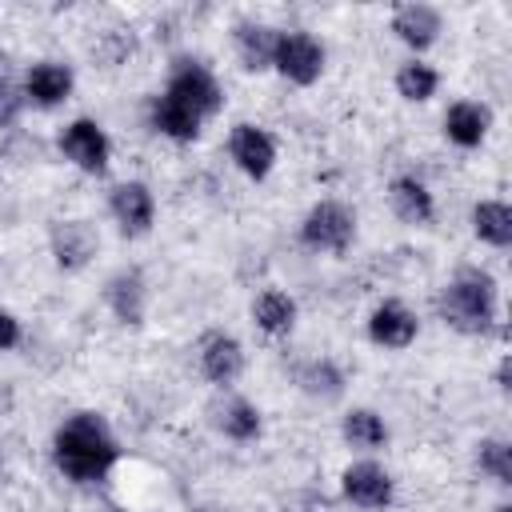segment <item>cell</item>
<instances>
[{
    "instance_id": "cell-16",
    "label": "cell",
    "mask_w": 512,
    "mask_h": 512,
    "mask_svg": "<svg viewBox=\"0 0 512 512\" xmlns=\"http://www.w3.org/2000/svg\"><path fill=\"white\" fill-rule=\"evenodd\" d=\"M488 128H492V112H488L484 104H476V100H456V104H448V112H444V136H448L456 148H476V144H484Z\"/></svg>"
},
{
    "instance_id": "cell-27",
    "label": "cell",
    "mask_w": 512,
    "mask_h": 512,
    "mask_svg": "<svg viewBox=\"0 0 512 512\" xmlns=\"http://www.w3.org/2000/svg\"><path fill=\"white\" fill-rule=\"evenodd\" d=\"M20 108H24V88H16L12 80H0V128L16 124Z\"/></svg>"
},
{
    "instance_id": "cell-4",
    "label": "cell",
    "mask_w": 512,
    "mask_h": 512,
    "mask_svg": "<svg viewBox=\"0 0 512 512\" xmlns=\"http://www.w3.org/2000/svg\"><path fill=\"white\" fill-rule=\"evenodd\" d=\"M164 96L176 100L180 108H188L196 120H208V116H216L224 108V88L200 60H176L172 72H168Z\"/></svg>"
},
{
    "instance_id": "cell-22",
    "label": "cell",
    "mask_w": 512,
    "mask_h": 512,
    "mask_svg": "<svg viewBox=\"0 0 512 512\" xmlns=\"http://www.w3.org/2000/svg\"><path fill=\"white\" fill-rule=\"evenodd\" d=\"M148 120H152V128H156L160 136H168V140H176V144H192V140L200 136V124H204V120H196L188 108H180V104L168 100V96H156V100H152Z\"/></svg>"
},
{
    "instance_id": "cell-1",
    "label": "cell",
    "mask_w": 512,
    "mask_h": 512,
    "mask_svg": "<svg viewBox=\"0 0 512 512\" xmlns=\"http://www.w3.org/2000/svg\"><path fill=\"white\" fill-rule=\"evenodd\" d=\"M52 460L68 480L96 484L116 468L120 444L100 412H72L52 436Z\"/></svg>"
},
{
    "instance_id": "cell-5",
    "label": "cell",
    "mask_w": 512,
    "mask_h": 512,
    "mask_svg": "<svg viewBox=\"0 0 512 512\" xmlns=\"http://www.w3.org/2000/svg\"><path fill=\"white\" fill-rule=\"evenodd\" d=\"M272 68H276L284 80L308 88V84H316L320 72H324V44H320L312 32H304V28L280 32V36H276V52H272Z\"/></svg>"
},
{
    "instance_id": "cell-11",
    "label": "cell",
    "mask_w": 512,
    "mask_h": 512,
    "mask_svg": "<svg viewBox=\"0 0 512 512\" xmlns=\"http://www.w3.org/2000/svg\"><path fill=\"white\" fill-rule=\"evenodd\" d=\"M228 156L248 180H264L276 168V140L256 124H236L228 136Z\"/></svg>"
},
{
    "instance_id": "cell-29",
    "label": "cell",
    "mask_w": 512,
    "mask_h": 512,
    "mask_svg": "<svg viewBox=\"0 0 512 512\" xmlns=\"http://www.w3.org/2000/svg\"><path fill=\"white\" fill-rule=\"evenodd\" d=\"M496 388L500 392H508V356L500 360V368H496Z\"/></svg>"
},
{
    "instance_id": "cell-23",
    "label": "cell",
    "mask_w": 512,
    "mask_h": 512,
    "mask_svg": "<svg viewBox=\"0 0 512 512\" xmlns=\"http://www.w3.org/2000/svg\"><path fill=\"white\" fill-rule=\"evenodd\" d=\"M296 384H300L308 396H316V400H340L348 376H344V368H340L336 360L320 356V360H308V364L296 368Z\"/></svg>"
},
{
    "instance_id": "cell-25",
    "label": "cell",
    "mask_w": 512,
    "mask_h": 512,
    "mask_svg": "<svg viewBox=\"0 0 512 512\" xmlns=\"http://www.w3.org/2000/svg\"><path fill=\"white\" fill-rule=\"evenodd\" d=\"M436 88H440V72H436L432 64H424V60H408V64L396 68V92H400L408 104H424V100H432Z\"/></svg>"
},
{
    "instance_id": "cell-24",
    "label": "cell",
    "mask_w": 512,
    "mask_h": 512,
    "mask_svg": "<svg viewBox=\"0 0 512 512\" xmlns=\"http://www.w3.org/2000/svg\"><path fill=\"white\" fill-rule=\"evenodd\" d=\"M472 232L492 248H508L512 244V208L504 200H480L472 208Z\"/></svg>"
},
{
    "instance_id": "cell-21",
    "label": "cell",
    "mask_w": 512,
    "mask_h": 512,
    "mask_svg": "<svg viewBox=\"0 0 512 512\" xmlns=\"http://www.w3.org/2000/svg\"><path fill=\"white\" fill-rule=\"evenodd\" d=\"M340 436L348 448H360V452H376L388 444V424L380 412L372 408H348L344 420H340Z\"/></svg>"
},
{
    "instance_id": "cell-28",
    "label": "cell",
    "mask_w": 512,
    "mask_h": 512,
    "mask_svg": "<svg viewBox=\"0 0 512 512\" xmlns=\"http://www.w3.org/2000/svg\"><path fill=\"white\" fill-rule=\"evenodd\" d=\"M16 344H20V320L0 308V352H8V348H16Z\"/></svg>"
},
{
    "instance_id": "cell-13",
    "label": "cell",
    "mask_w": 512,
    "mask_h": 512,
    "mask_svg": "<svg viewBox=\"0 0 512 512\" xmlns=\"http://www.w3.org/2000/svg\"><path fill=\"white\" fill-rule=\"evenodd\" d=\"M104 304L112 308V316L120 324H144V312H148V284H144V272L140 268H116L104 284Z\"/></svg>"
},
{
    "instance_id": "cell-26",
    "label": "cell",
    "mask_w": 512,
    "mask_h": 512,
    "mask_svg": "<svg viewBox=\"0 0 512 512\" xmlns=\"http://www.w3.org/2000/svg\"><path fill=\"white\" fill-rule=\"evenodd\" d=\"M476 464H480V472L492 476L496 484H512V448H508V440H500V436L480 440V444H476Z\"/></svg>"
},
{
    "instance_id": "cell-14",
    "label": "cell",
    "mask_w": 512,
    "mask_h": 512,
    "mask_svg": "<svg viewBox=\"0 0 512 512\" xmlns=\"http://www.w3.org/2000/svg\"><path fill=\"white\" fill-rule=\"evenodd\" d=\"M72 96V68L60 60H40L28 68L24 76V100H32L36 108H56Z\"/></svg>"
},
{
    "instance_id": "cell-18",
    "label": "cell",
    "mask_w": 512,
    "mask_h": 512,
    "mask_svg": "<svg viewBox=\"0 0 512 512\" xmlns=\"http://www.w3.org/2000/svg\"><path fill=\"white\" fill-rule=\"evenodd\" d=\"M212 424H216V432L220 436H228V440H236V444H248V440H256L260 436V408L252 404V400H244V396H224V400H216L212 404Z\"/></svg>"
},
{
    "instance_id": "cell-32",
    "label": "cell",
    "mask_w": 512,
    "mask_h": 512,
    "mask_svg": "<svg viewBox=\"0 0 512 512\" xmlns=\"http://www.w3.org/2000/svg\"><path fill=\"white\" fill-rule=\"evenodd\" d=\"M0 484H4V456H0Z\"/></svg>"
},
{
    "instance_id": "cell-31",
    "label": "cell",
    "mask_w": 512,
    "mask_h": 512,
    "mask_svg": "<svg viewBox=\"0 0 512 512\" xmlns=\"http://www.w3.org/2000/svg\"><path fill=\"white\" fill-rule=\"evenodd\" d=\"M192 512H220V508H192Z\"/></svg>"
},
{
    "instance_id": "cell-19",
    "label": "cell",
    "mask_w": 512,
    "mask_h": 512,
    "mask_svg": "<svg viewBox=\"0 0 512 512\" xmlns=\"http://www.w3.org/2000/svg\"><path fill=\"white\" fill-rule=\"evenodd\" d=\"M276 28L272 24H260V20H240L232 28V40H236V52H240V64L248 72H264L272 68V52H276Z\"/></svg>"
},
{
    "instance_id": "cell-2",
    "label": "cell",
    "mask_w": 512,
    "mask_h": 512,
    "mask_svg": "<svg viewBox=\"0 0 512 512\" xmlns=\"http://www.w3.org/2000/svg\"><path fill=\"white\" fill-rule=\"evenodd\" d=\"M440 316L464 336H488L496 320V280L484 268H460L440 292Z\"/></svg>"
},
{
    "instance_id": "cell-9",
    "label": "cell",
    "mask_w": 512,
    "mask_h": 512,
    "mask_svg": "<svg viewBox=\"0 0 512 512\" xmlns=\"http://www.w3.org/2000/svg\"><path fill=\"white\" fill-rule=\"evenodd\" d=\"M48 244H52V260L60 272H80L96 256L100 232L92 220H56L48 232Z\"/></svg>"
},
{
    "instance_id": "cell-3",
    "label": "cell",
    "mask_w": 512,
    "mask_h": 512,
    "mask_svg": "<svg viewBox=\"0 0 512 512\" xmlns=\"http://www.w3.org/2000/svg\"><path fill=\"white\" fill-rule=\"evenodd\" d=\"M300 240L312 252L344 256L356 240V212L340 200H316L300 220Z\"/></svg>"
},
{
    "instance_id": "cell-15",
    "label": "cell",
    "mask_w": 512,
    "mask_h": 512,
    "mask_svg": "<svg viewBox=\"0 0 512 512\" xmlns=\"http://www.w3.org/2000/svg\"><path fill=\"white\" fill-rule=\"evenodd\" d=\"M440 28H444V20H440V12L432 8V4H400L396 12H392V32L408 44V48H416V52H424V48H432L436 44V36H440Z\"/></svg>"
},
{
    "instance_id": "cell-20",
    "label": "cell",
    "mask_w": 512,
    "mask_h": 512,
    "mask_svg": "<svg viewBox=\"0 0 512 512\" xmlns=\"http://www.w3.org/2000/svg\"><path fill=\"white\" fill-rule=\"evenodd\" d=\"M252 320L264 336H288L296 328V300L280 288H264L252 300Z\"/></svg>"
},
{
    "instance_id": "cell-7",
    "label": "cell",
    "mask_w": 512,
    "mask_h": 512,
    "mask_svg": "<svg viewBox=\"0 0 512 512\" xmlns=\"http://www.w3.org/2000/svg\"><path fill=\"white\" fill-rule=\"evenodd\" d=\"M340 492H344L348 504H356V508H364V512H380V508L392 504L396 484H392L388 468H380L376 460H356V464L344 468Z\"/></svg>"
},
{
    "instance_id": "cell-6",
    "label": "cell",
    "mask_w": 512,
    "mask_h": 512,
    "mask_svg": "<svg viewBox=\"0 0 512 512\" xmlns=\"http://www.w3.org/2000/svg\"><path fill=\"white\" fill-rule=\"evenodd\" d=\"M60 152H64V160L76 164L80 172L100 176V172L108 168L112 140H108V132H104L92 116H76V120L64 124V132H60Z\"/></svg>"
},
{
    "instance_id": "cell-12",
    "label": "cell",
    "mask_w": 512,
    "mask_h": 512,
    "mask_svg": "<svg viewBox=\"0 0 512 512\" xmlns=\"http://www.w3.org/2000/svg\"><path fill=\"white\" fill-rule=\"evenodd\" d=\"M368 336H372V344L400 352L420 336V320L404 300H380L368 316Z\"/></svg>"
},
{
    "instance_id": "cell-10",
    "label": "cell",
    "mask_w": 512,
    "mask_h": 512,
    "mask_svg": "<svg viewBox=\"0 0 512 512\" xmlns=\"http://www.w3.org/2000/svg\"><path fill=\"white\" fill-rule=\"evenodd\" d=\"M196 364H200L204 380L228 388L244 372V344L232 332H204L196 344Z\"/></svg>"
},
{
    "instance_id": "cell-30",
    "label": "cell",
    "mask_w": 512,
    "mask_h": 512,
    "mask_svg": "<svg viewBox=\"0 0 512 512\" xmlns=\"http://www.w3.org/2000/svg\"><path fill=\"white\" fill-rule=\"evenodd\" d=\"M492 512H512V508H508V504H500V508H492Z\"/></svg>"
},
{
    "instance_id": "cell-8",
    "label": "cell",
    "mask_w": 512,
    "mask_h": 512,
    "mask_svg": "<svg viewBox=\"0 0 512 512\" xmlns=\"http://www.w3.org/2000/svg\"><path fill=\"white\" fill-rule=\"evenodd\" d=\"M108 212L116 220V228L136 240V236H148L152 232V220H156V200H152V188L144 180H124L112 188L108 196Z\"/></svg>"
},
{
    "instance_id": "cell-17",
    "label": "cell",
    "mask_w": 512,
    "mask_h": 512,
    "mask_svg": "<svg viewBox=\"0 0 512 512\" xmlns=\"http://www.w3.org/2000/svg\"><path fill=\"white\" fill-rule=\"evenodd\" d=\"M388 204H392V212L404 224H432L436 220V200H432L428 184L416 180V176H408V172L388 184Z\"/></svg>"
}]
</instances>
